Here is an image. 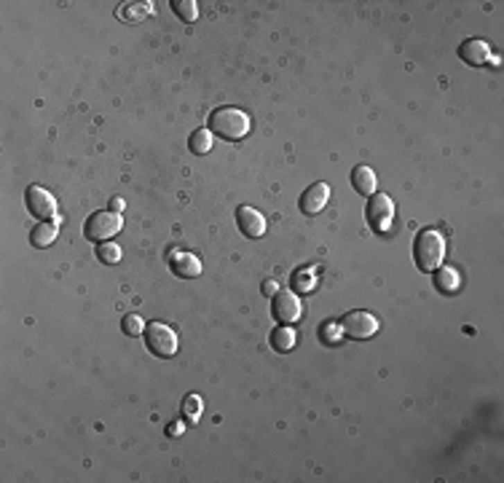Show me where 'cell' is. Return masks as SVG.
<instances>
[{
	"label": "cell",
	"instance_id": "4fadbf2b",
	"mask_svg": "<svg viewBox=\"0 0 504 483\" xmlns=\"http://www.w3.org/2000/svg\"><path fill=\"white\" fill-rule=\"evenodd\" d=\"M351 185H354V191L357 194H363V196H373V191H376V172L370 169V167H354V172H351Z\"/></svg>",
	"mask_w": 504,
	"mask_h": 483
},
{
	"label": "cell",
	"instance_id": "9c48e42d",
	"mask_svg": "<svg viewBox=\"0 0 504 483\" xmlns=\"http://www.w3.org/2000/svg\"><path fill=\"white\" fill-rule=\"evenodd\" d=\"M327 199H330V188H327V183H314V185H309V188H306V191L301 194L298 207H301L303 215L314 218L317 212H322V210H324Z\"/></svg>",
	"mask_w": 504,
	"mask_h": 483
},
{
	"label": "cell",
	"instance_id": "7402d4cb",
	"mask_svg": "<svg viewBox=\"0 0 504 483\" xmlns=\"http://www.w3.org/2000/svg\"><path fill=\"white\" fill-rule=\"evenodd\" d=\"M341 325H338V322H333V320H327L322 325V333H320V336H322V344H327V346H333V344H338L341 341Z\"/></svg>",
	"mask_w": 504,
	"mask_h": 483
},
{
	"label": "cell",
	"instance_id": "277c9868",
	"mask_svg": "<svg viewBox=\"0 0 504 483\" xmlns=\"http://www.w3.org/2000/svg\"><path fill=\"white\" fill-rule=\"evenodd\" d=\"M145 346L156 355V357H172L177 352V336L169 325L164 322H148L145 325Z\"/></svg>",
	"mask_w": 504,
	"mask_h": 483
},
{
	"label": "cell",
	"instance_id": "9a60e30c",
	"mask_svg": "<svg viewBox=\"0 0 504 483\" xmlns=\"http://www.w3.org/2000/svg\"><path fill=\"white\" fill-rule=\"evenodd\" d=\"M57 234H60V223H38L35 228H33V234H30V242L35 244V247H49L51 242L57 239Z\"/></svg>",
	"mask_w": 504,
	"mask_h": 483
},
{
	"label": "cell",
	"instance_id": "d4e9b609",
	"mask_svg": "<svg viewBox=\"0 0 504 483\" xmlns=\"http://www.w3.org/2000/svg\"><path fill=\"white\" fill-rule=\"evenodd\" d=\"M277 293H279V285H277V280H266V282H263V296L274 298Z\"/></svg>",
	"mask_w": 504,
	"mask_h": 483
},
{
	"label": "cell",
	"instance_id": "6da1fadb",
	"mask_svg": "<svg viewBox=\"0 0 504 483\" xmlns=\"http://www.w3.org/2000/svg\"><path fill=\"white\" fill-rule=\"evenodd\" d=\"M212 135H218L223 140H242L250 132V116L239 108H218L209 113V126Z\"/></svg>",
	"mask_w": 504,
	"mask_h": 483
},
{
	"label": "cell",
	"instance_id": "7c38bea8",
	"mask_svg": "<svg viewBox=\"0 0 504 483\" xmlns=\"http://www.w3.org/2000/svg\"><path fill=\"white\" fill-rule=\"evenodd\" d=\"M459 57H462L467 65H475V67H480V65H488V62H494V51H491V46L485 43V40H464L462 49H459Z\"/></svg>",
	"mask_w": 504,
	"mask_h": 483
},
{
	"label": "cell",
	"instance_id": "30bf717a",
	"mask_svg": "<svg viewBox=\"0 0 504 483\" xmlns=\"http://www.w3.org/2000/svg\"><path fill=\"white\" fill-rule=\"evenodd\" d=\"M236 226H239V231L247 239H258V237L266 234V218L252 207H239L236 210Z\"/></svg>",
	"mask_w": 504,
	"mask_h": 483
},
{
	"label": "cell",
	"instance_id": "3957f363",
	"mask_svg": "<svg viewBox=\"0 0 504 483\" xmlns=\"http://www.w3.org/2000/svg\"><path fill=\"white\" fill-rule=\"evenodd\" d=\"M121 215L119 212H105V210H100V212H94V215H89V221H86V226H83V237L89 242H97V244H102V242H107L110 237H116L119 231H121Z\"/></svg>",
	"mask_w": 504,
	"mask_h": 483
},
{
	"label": "cell",
	"instance_id": "5bb4252c",
	"mask_svg": "<svg viewBox=\"0 0 504 483\" xmlns=\"http://www.w3.org/2000/svg\"><path fill=\"white\" fill-rule=\"evenodd\" d=\"M435 285H437V290L440 293H456L459 287H462V277H459V271L456 269H451V266H445V269H435Z\"/></svg>",
	"mask_w": 504,
	"mask_h": 483
},
{
	"label": "cell",
	"instance_id": "cb8c5ba5",
	"mask_svg": "<svg viewBox=\"0 0 504 483\" xmlns=\"http://www.w3.org/2000/svg\"><path fill=\"white\" fill-rule=\"evenodd\" d=\"M293 285H295L298 293H309L314 287V274L311 271H298V274H293Z\"/></svg>",
	"mask_w": 504,
	"mask_h": 483
},
{
	"label": "cell",
	"instance_id": "ffe728a7",
	"mask_svg": "<svg viewBox=\"0 0 504 483\" xmlns=\"http://www.w3.org/2000/svg\"><path fill=\"white\" fill-rule=\"evenodd\" d=\"M97 258L102 263H119L121 261V247L113 242H102V244H97Z\"/></svg>",
	"mask_w": 504,
	"mask_h": 483
},
{
	"label": "cell",
	"instance_id": "8992f818",
	"mask_svg": "<svg viewBox=\"0 0 504 483\" xmlns=\"http://www.w3.org/2000/svg\"><path fill=\"white\" fill-rule=\"evenodd\" d=\"M341 330H343V336H349V339H370V336L379 330V320H376L370 312L354 309V312H346V314H343Z\"/></svg>",
	"mask_w": 504,
	"mask_h": 483
},
{
	"label": "cell",
	"instance_id": "52a82bcc",
	"mask_svg": "<svg viewBox=\"0 0 504 483\" xmlns=\"http://www.w3.org/2000/svg\"><path fill=\"white\" fill-rule=\"evenodd\" d=\"M301 312H303L301 301H298V296L293 290H279L274 296V301H271V314L282 322V325L298 322L301 320Z\"/></svg>",
	"mask_w": 504,
	"mask_h": 483
},
{
	"label": "cell",
	"instance_id": "d6986e66",
	"mask_svg": "<svg viewBox=\"0 0 504 483\" xmlns=\"http://www.w3.org/2000/svg\"><path fill=\"white\" fill-rule=\"evenodd\" d=\"M172 8H175V14H177L182 22H193L199 17V8H196L193 0H172Z\"/></svg>",
	"mask_w": 504,
	"mask_h": 483
},
{
	"label": "cell",
	"instance_id": "44dd1931",
	"mask_svg": "<svg viewBox=\"0 0 504 483\" xmlns=\"http://www.w3.org/2000/svg\"><path fill=\"white\" fill-rule=\"evenodd\" d=\"M182 414H185V419L191 424L199 422V416H202V400H199L196 395H188V398L182 400Z\"/></svg>",
	"mask_w": 504,
	"mask_h": 483
},
{
	"label": "cell",
	"instance_id": "5b68a950",
	"mask_svg": "<svg viewBox=\"0 0 504 483\" xmlns=\"http://www.w3.org/2000/svg\"><path fill=\"white\" fill-rule=\"evenodd\" d=\"M365 221L373 231L379 234H386L392 228V221H394V204L386 194H373L367 199V207H365Z\"/></svg>",
	"mask_w": 504,
	"mask_h": 483
},
{
	"label": "cell",
	"instance_id": "8fae6325",
	"mask_svg": "<svg viewBox=\"0 0 504 483\" xmlns=\"http://www.w3.org/2000/svg\"><path fill=\"white\" fill-rule=\"evenodd\" d=\"M169 269L180 280H193L202 274V261L193 253H172L169 255Z\"/></svg>",
	"mask_w": 504,
	"mask_h": 483
},
{
	"label": "cell",
	"instance_id": "ac0fdd59",
	"mask_svg": "<svg viewBox=\"0 0 504 483\" xmlns=\"http://www.w3.org/2000/svg\"><path fill=\"white\" fill-rule=\"evenodd\" d=\"M188 148H191L196 156L209 153V148H212V132H209V129H196V132L191 135V140H188Z\"/></svg>",
	"mask_w": 504,
	"mask_h": 483
},
{
	"label": "cell",
	"instance_id": "e0dca14e",
	"mask_svg": "<svg viewBox=\"0 0 504 483\" xmlns=\"http://www.w3.org/2000/svg\"><path fill=\"white\" fill-rule=\"evenodd\" d=\"M271 346L277 352H290L295 346V330L293 328H274L271 333Z\"/></svg>",
	"mask_w": 504,
	"mask_h": 483
},
{
	"label": "cell",
	"instance_id": "ba28073f",
	"mask_svg": "<svg viewBox=\"0 0 504 483\" xmlns=\"http://www.w3.org/2000/svg\"><path fill=\"white\" fill-rule=\"evenodd\" d=\"M24 201H27V210H30L38 221H43V218H54V215H57V201H54V196H51L46 188H41V185H30L27 194H24Z\"/></svg>",
	"mask_w": 504,
	"mask_h": 483
},
{
	"label": "cell",
	"instance_id": "484cf974",
	"mask_svg": "<svg viewBox=\"0 0 504 483\" xmlns=\"http://www.w3.org/2000/svg\"><path fill=\"white\" fill-rule=\"evenodd\" d=\"M121 210H123V199H119V196L110 199V212H119V215H121Z\"/></svg>",
	"mask_w": 504,
	"mask_h": 483
},
{
	"label": "cell",
	"instance_id": "603a6c76",
	"mask_svg": "<svg viewBox=\"0 0 504 483\" xmlns=\"http://www.w3.org/2000/svg\"><path fill=\"white\" fill-rule=\"evenodd\" d=\"M121 328L126 336H142V333H145V322H142L137 314H126L121 320Z\"/></svg>",
	"mask_w": 504,
	"mask_h": 483
},
{
	"label": "cell",
	"instance_id": "2e32d148",
	"mask_svg": "<svg viewBox=\"0 0 504 483\" xmlns=\"http://www.w3.org/2000/svg\"><path fill=\"white\" fill-rule=\"evenodd\" d=\"M153 14V6L150 3H123L119 8V17L126 22H142L145 17Z\"/></svg>",
	"mask_w": 504,
	"mask_h": 483
},
{
	"label": "cell",
	"instance_id": "7a4b0ae2",
	"mask_svg": "<svg viewBox=\"0 0 504 483\" xmlns=\"http://www.w3.org/2000/svg\"><path fill=\"white\" fill-rule=\"evenodd\" d=\"M413 261H416V266H419L422 271H435V269H440L445 261V239L437 234V231H432V228L422 231V234L416 237V244H413Z\"/></svg>",
	"mask_w": 504,
	"mask_h": 483
}]
</instances>
